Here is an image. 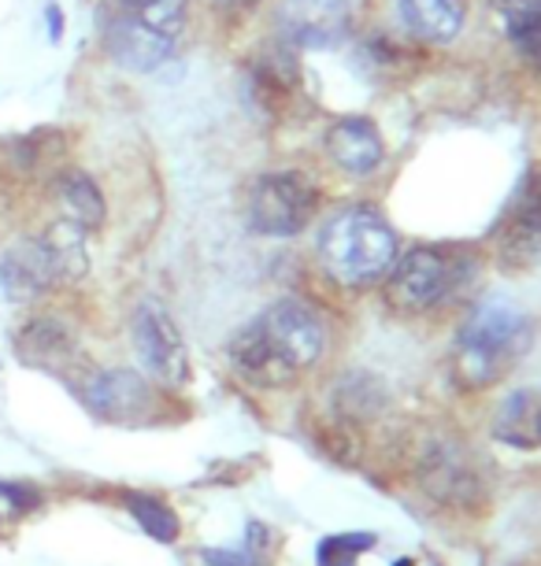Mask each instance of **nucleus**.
I'll return each instance as SVG.
<instances>
[{"label": "nucleus", "instance_id": "f257e3e1", "mask_svg": "<svg viewBox=\"0 0 541 566\" xmlns=\"http://www.w3.org/2000/svg\"><path fill=\"white\" fill-rule=\"evenodd\" d=\"M326 329L301 301H279L230 337V363L252 386H290L301 370L320 363Z\"/></svg>", "mask_w": 541, "mask_h": 566}, {"label": "nucleus", "instance_id": "f03ea898", "mask_svg": "<svg viewBox=\"0 0 541 566\" xmlns=\"http://www.w3.org/2000/svg\"><path fill=\"white\" fill-rule=\"evenodd\" d=\"M320 263L337 285L367 290L397 263V238L371 208H345L320 233Z\"/></svg>", "mask_w": 541, "mask_h": 566}, {"label": "nucleus", "instance_id": "7ed1b4c3", "mask_svg": "<svg viewBox=\"0 0 541 566\" xmlns=\"http://www.w3.org/2000/svg\"><path fill=\"white\" fill-rule=\"evenodd\" d=\"M186 27V0H108L104 45L119 67L145 74L171 60Z\"/></svg>", "mask_w": 541, "mask_h": 566}, {"label": "nucleus", "instance_id": "20e7f679", "mask_svg": "<svg viewBox=\"0 0 541 566\" xmlns=\"http://www.w3.org/2000/svg\"><path fill=\"white\" fill-rule=\"evenodd\" d=\"M527 348V315L508 301H482L456 334L452 370L464 389H486Z\"/></svg>", "mask_w": 541, "mask_h": 566}, {"label": "nucleus", "instance_id": "39448f33", "mask_svg": "<svg viewBox=\"0 0 541 566\" xmlns=\"http://www.w3.org/2000/svg\"><path fill=\"white\" fill-rule=\"evenodd\" d=\"M320 193L296 170H274L252 181L249 189V227L263 238H293L315 216Z\"/></svg>", "mask_w": 541, "mask_h": 566}, {"label": "nucleus", "instance_id": "423d86ee", "mask_svg": "<svg viewBox=\"0 0 541 566\" xmlns=\"http://www.w3.org/2000/svg\"><path fill=\"white\" fill-rule=\"evenodd\" d=\"M464 282V260L445 249H412L389 266V304L400 312H430Z\"/></svg>", "mask_w": 541, "mask_h": 566}, {"label": "nucleus", "instance_id": "0eeeda50", "mask_svg": "<svg viewBox=\"0 0 541 566\" xmlns=\"http://www.w3.org/2000/svg\"><path fill=\"white\" fill-rule=\"evenodd\" d=\"M134 352L142 359L148 378H156L167 389L186 386L189 378V352L178 334L171 312L160 301H142L134 312Z\"/></svg>", "mask_w": 541, "mask_h": 566}, {"label": "nucleus", "instance_id": "6e6552de", "mask_svg": "<svg viewBox=\"0 0 541 566\" xmlns=\"http://www.w3.org/2000/svg\"><path fill=\"white\" fill-rule=\"evenodd\" d=\"M353 27V0H282L279 34L301 49H331Z\"/></svg>", "mask_w": 541, "mask_h": 566}, {"label": "nucleus", "instance_id": "1a4fd4ad", "mask_svg": "<svg viewBox=\"0 0 541 566\" xmlns=\"http://www.w3.org/2000/svg\"><path fill=\"white\" fill-rule=\"evenodd\" d=\"M86 400L101 419H112V422H134L153 411V389H148V381L137 378L134 370L93 374L86 386Z\"/></svg>", "mask_w": 541, "mask_h": 566}, {"label": "nucleus", "instance_id": "9d476101", "mask_svg": "<svg viewBox=\"0 0 541 566\" xmlns=\"http://www.w3.org/2000/svg\"><path fill=\"white\" fill-rule=\"evenodd\" d=\"M405 27L427 45H452L468 23V0H397Z\"/></svg>", "mask_w": 541, "mask_h": 566}, {"label": "nucleus", "instance_id": "9b49d317", "mask_svg": "<svg viewBox=\"0 0 541 566\" xmlns=\"http://www.w3.org/2000/svg\"><path fill=\"white\" fill-rule=\"evenodd\" d=\"M52 285V271L38 241H19L0 255V290L8 301L27 304Z\"/></svg>", "mask_w": 541, "mask_h": 566}, {"label": "nucleus", "instance_id": "f8f14e48", "mask_svg": "<svg viewBox=\"0 0 541 566\" xmlns=\"http://www.w3.org/2000/svg\"><path fill=\"white\" fill-rule=\"evenodd\" d=\"M326 153L348 175H371L382 164L386 148H382V137L367 119H337L326 134Z\"/></svg>", "mask_w": 541, "mask_h": 566}, {"label": "nucleus", "instance_id": "ddd939ff", "mask_svg": "<svg viewBox=\"0 0 541 566\" xmlns=\"http://www.w3.org/2000/svg\"><path fill=\"white\" fill-rule=\"evenodd\" d=\"M38 244H41V252H45L52 282H82V277H86L90 271L86 227H79L74 219H56Z\"/></svg>", "mask_w": 541, "mask_h": 566}, {"label": "nucleus", "instance_id": "4468645a", "mask_svg": "<svg viewBox=\"0 0 541 566\" xmlns=\"http://www.w3.org/2000/svg\"><path fill=\"white\" fill-rule=\"evenodd\" d=\"M493 437L508 448H541V389L512 392L493 415Z\"/></svg>", "mask_w": 541, "mask_h": 566}, {"label": "nucleus", "instance_id": "2eb2a0df", "mask_svg": "<svg viewBox=\"0 0 541 566\" xmlns=\"http://www.w3.org/2000/svg\"><path fill=\"white\" fill-rule=\"evenodd\" d=\"M538 249H541V175L527 181L516 208L504 219V252L512 260H527Z\"/></svg>", "mask_w": 541, "mask_h": 566}, {"label": "nucleus", "instance_id": "dca6fc26", "mask_svg": "<svg viewBox=\"0 0 541 566\" xmlns=\"http://www.w3.org/2000/svg\"><path fill=\"white\" fill-rule=\"evenodd\" d=\"M56 193L63 200V208L71 211L67 219H74L79 227H101L104 216H108V205H104L101 186L93 181L86 170H63L56 181Z\"/></svg>", "mask_w": 541, "mask_h": 566}, {"label": "nucleus", "instance_id": "f3484780", "mask_svg": "<svg viewBox=\"0 0 541 566\" xmlns=\"http://www.w3.org/2000/svg\"><path fill=\"white\" fill-rule=\"evenodd\" d=\"M497 12L516 49L541 63V0H497Z\"/></svg>", "mask_w": 541, "mask_h": 566}, {"label": "nucleus", "instance_id": "a211bd4d", "mask_svg": "<svg viewBox=\"0 0 541 566\" xmlns=\"http://www.w3.org/2000/svg\"><path fill=\"white\" fill-rule=\"evenodd\" d=\"M67 352H71V337L56 318H38V323H30L19 334V356L27 363H38V367H49V363L63 359Z\"/></svg>", "mask_w": 541, "mask_h": 566}, {"label": "nucleus", "instance_id": "6ab92c4d", "mask_svg": "<svg viewBox=\"0 0 541 566\" xmlns=\"http://www.w3.org/2000/svg\"><path fill=\"white\" fill-rule=\"evenodd\" d=\"M126 507H131V515L137 518V526H142L148 537L156 541H175L178 533V522L171 515V507H164L160 500H148V496H131L126 500Z\"/></svg>", "mask_w": 541, "mask_h": 566}, {"label": "nucleus", "instance_id": "aec40b11", "mask_svg": "<svg viewBox=\"0 0 541 566\" xmlns=\"http://www.w3.org/2000/svg\"><path fill=\"white\" fill-rule=\"evenodd\" d=\"M375 548L371 533H342V537L323 541L320 548V566H356V555Z\"/></svg>", "mask_w": 541, "mask_h": 566}, {"label": "nucleus", "instance_id": "412c9836", "mask_svg": "<svg viewBox=\"0 0 541 566\" xmlns=\"http://www.w3.org/2000/svg\"><path fill=\"white\" fill-rule=\"evenodd\" d=\"M257 541H260V526H252L249 533V544L241 552H205V563L208 566H263L260 559V548H257Z\"/></svg>", "mask_w": 541, "mask_h": 566}, {"label": "nucleus", "instance_id": "4be33fe9", "mask_svg": "<svg viewBox=\"0 0 541 566\" xmlns=\"http://www.w3.org/2000/svg\"><path fill=\"white\" fill-rule=\"evenodd\" d=\"M45 19H49V38H52V41H60V34H63V19H60V8H56V4H49Z\"/></svg>", "mask_w": 541, "mask_h": 566}, {"label": "nucleus", "instance_id": "5701e85b", "mask_svg": "<svg viewBox=\"0 0 541 566\" xmlns=\"http://www.w3.org/2000/svg\"><path fill=\"white\" fill-rule=\"evenodd\" d=\"M216 4H227V8H241V4H252V0H216Z\"/></svg>", "mask_w": 541, "mask_h": 566}, {"label": "nucleus", "instance_id": "b1692460", "mask_svg": "<svg viewBox=\"0 0 541 566\" xmlns=\"http://www.w3.org/2000/svg\"><path fill=\"white\" fill-rule=\"evenodd\" d=\"M394 566H412V559H397Z\"/></svg>", "mask_w": 541, "mask_h": 566}]
</instances>
